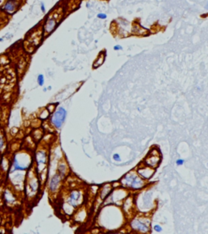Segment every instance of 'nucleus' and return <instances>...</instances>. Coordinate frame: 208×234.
<instances>
[{
    "instance_id": "2",
    "label": "nucleus",
    "mask_w": 208,
    "mask_h": 234,
    "mask_svg": "<svg viewBox=\"0 0 208 234\" xmlns=\"http://www.w3.org/2000/svg\"><path fill=\"white\" fill-rule=\"evenodd\" d=\"M121 184L125 187L138 190L143 188L145 185V181L138 176V173L136 174L135 172L132 171L124 176V178L121 180Z\"/></svg>"
},
{
    "instance_id": "27",
    "label": "nucleus",
    "mask_w": 208,
    "mask_h": 234,
    "mask_svg": "<svg viewBox=\"0 0 208 234\" xmlns=\"http://www.w3.org/2000/svg\"><path fill=\"white\" fill-rule=\"evenodd\" d=\"M41 10L42 12H46V7H45V4L43 2H41Z\"/></svg>"
},
{
    "instance_id": "13",
    "label": "nucleus",
    "mask_w": 208,
    "mask_h": 234,
    "mask_svg": "<svg viewBox=\"0 0 208 234\" xmlns=\"http://www.w3.org/2000/svg\"><path fill=\"white\" fill-rule=\"evenodd\" d=\"M18 7V3L16 0H8L7 3L4 6V10H6L8 12H13L16 11Z\"/></svg>"
},
{
    "instance_id": "19",
    "label": "nucleus",
    "mask_w": 208,
    "mask_h": 234,
    "mask_svg": "<svg viewBox=\"0 0 208 234\" xmlns=\"http://www.w3.org/2000/svg\"><path fill=\"white\" fill-rule=\"evenodd\" d=\"M50 116V113L49 111L46 109H43L41 112V113H40L39 115V117L41 118V119H47V117H49Z\"/></svg>"
},
{
    "instance_id": "10",
    "label": "nucleus",
    "mask_w": 208,
    "mask_h": 234,
    "mask_svg": "<svg viewBox=\"0 0 208 234\" xmlns=\"http://www.w3.org/2000/svg\"><path fill=\"white\" fill-rule=\"evenodd\" d=\"M2 199H3L5 204H7L8 206L15 205L17 202V196H16L14 192H12V190L10 189V188H6L3 191Z\"/></svg>"
},
{
    "instance_id": "5",
    "label": "nucleus",
    "mask_w": 208,
    "mask_h": 234,
    "mask_svg": "<svg viewBox=\"0 0 208 234\" xmlns=\"http://www.w3.org/2000/svg\"><path fill=\"white\" fill-rule=\"evenodd\" d=\"M66 109H63V107H59L58 109L54 113V114L52 115L51 118V122L52 125L56 127L57 129L61 128V126H63V122L65 120L66 117Z\"/></svg>"
},
{
    "instance_id": "21",
    "label": "nucleus",
    "mask_w": 208,
    "mask_h": 234,
    "mask_svg": "<svg viewBox=\"0 0 208 234\" xmlns=\"http://www.w3.org/2000/svg\"><path fill=\"white\" fill-rule=\"evenodd\" d=\"M55 107H56V105H54V104H50L49 105L47 106V109L48 110L50 113H51L54 112L55 109Z\"/></svg>"
},
{
    "instance_id": "17",
    "label": "nucleus",
    "mask_w": 208,
    "mask_h": 234,
    "mask_svg": "<svg viewBox=\"0 0 208 234\" xmlns=\"http://www.w3.org/2000/svg\"><path fill=\"white\" fill-rule=\"evenodd\" d=\"M105 61V54H103V53H100V55L98 56V57L97 58L95 61H94V65H93V67L94 69L97 68V67H99L103 65V63Z\"/></svg>"
},
{
    "instance_id": "3",
    "label": "nucleus",
    "mask_w": 208,
    "mask_h": 234,
    "mask_svg": "<svg viewBox=\"0 0 208 234\" xmlns=\"http://www.w3.org/2000/svg\"><path fill=\"white\" fill-rule=\"evenodd\" d=\"M131 227L133 229L141 232H146L150 229V220L146 218H135L132 220Z\"/></svg>"
},
{
    "instance_id": "20",
    "label": "nucleus",
    "mask_w": 208,
    "mask_h": 234,
    "mask_svg": "<svg viewBox=\"0 0 208 234\" xmlns=\"http://www.w3.org/2000/svg\"><path fill=\"white\" fill-rule=\"evenodd\" d=\"M37 81H38V83L39 86L42 87L43 85H44L45 82V79H44V76L43 74H39L38 76V78H37Z\"/></svg>"
},
{
    "instance_id": "28",
    "label": "nucleus",
    "mask_w": 208,
    "mask_h": 234,
    "mask_svg": "<svg viewBox=\"0 0 208 234\" xmlns=\"http://www.w3.org/2000/svg\"><path fill=\"white\" fill-rule=\"evenodd\" d=\"M2 110H1V109H0V125H1V122H2Z\"/></svg>"
},
{
    "instance_id": "12",
    "label": "nucleus",
    "mask_w": 208,
    "mask_h": 234,
    "mask_svg": "<svg viewBox=\"0 0 208 234\" xmlns=\"http://www.w3.org/2000/svg\"><path fill=\"white\" fill-rule=\"evenodd\" d=\"M137 173L143 180H148L151 178V176L154 174V168H151L150 166H145V167L138 168L137 170Z\"/></svg>"
},
{
    "instance_id": "14",
    "label": "nucleus",
    "mask_w": 208,
    "mask_h": 234,
    "mask_svg": "<svg viewBox=\"0 0 208 234\" xmlns=\"http://www.w3.org/2000/svg\"><path fill=\"white\" fill-rule=\"evenodd\" d=\"M0 166H1L2 172L9 171L10 161L6 157H1V159H0Z\"/></svg>"
},
{
    "instance_id": "29",
    "label": "nucleus",
    "mask_w": 208,
    "mask_h": 234,
    "mask_svg": "<svg viewBox=\"0 0 208 234\" xmlns=\"http://www.w3.org/2000/svg\"><path fill=\"white\" fill-rule=\"evenodd\" d=\"M0 159H1V157H0Z\"/></svg>"
},
{
    "instance_id": "1",
    "label": "nucleus",
    "mask_w": 208,
    "mask_h": 234,
    "mask_svg": "<svg viewBox=\"0 0 208 234\" xmlns=\"http://www.w3.org/2000/svg\"><path fill=\"white\" fill-rule=\"evenodd\" d=\"M10 163L9 173L14 171H25L30 168L32 159L27 153L18 152L13 155Z\"/></svg>"
},
{
    "instance_id": "22",
    "label": "nucleus",
    "mask_w": 208,
    "mask_h": 234,
    "mask_svg": "<svg viewBox=\"0 0 208 234\" xmlns=\"http://www.w3.org/2000/svg\"><path fill=\"white\" fill-rule=\"evenodd\" d=\"M97 17H98V19H100V20H105V19H107V17H108V16H107V14L106 13H98V15H97Z\"/></svg>"
},
{
    "instance_id": "6",
    "label": "nucleus",
    "mask_w": 208,
    "mask_h": 234,
    "mask_svg": "<svg viewBox=\"0 0 208 234\" xmlns=\"http://www.w3.org/2000/svg\"><path fill=\"white\" fill-rule=\"evenodd\" d=\"M39 180L37 177L36 174L33 172L32 176L28 175L27 183H26V190L28 191V193L30 192V194H28V196H33L37 193L39 188Z\"/></svg>"
},
{
    "instance_id": "26",
    "label": "nucleus",
    "mask_w": 208,
    "mask_h": 234,
    "mask_svg": "<svg viewBox=\"0 0 208 234\" xmlns=\"http://www.w3.org/2000/svg\"><path fill=\"white\" fill-rule=\"evenodd\" d=\"M184 162H185V161L183 159H178L177 161H176V165H177V166H181V165L184 164Z\"/></svg>"
},
{
    "instance_id": "7",
    "label": "nucleus",
    "mask_w": 208,
    "mask_h": 234,
    "mask_svg": "<svg viewBox=\"0 0 208 234\" xmlns=\"http://www.w3.org/2000/svg\"><path fill=\"white\" fill-rule=\"evenodd\" d=\"M161 162V157L158 150H153L150 151L147 157H146L145 164L147 166H150L151 168H155L159 166V162Z\"/></svg>"
},
{
    "instance_id": "23",
    "label": "nucleus",
    "mask_w": 208,
    "mask_h": 234,
    "mask_svg": "<svg viewBox=\"0 0 208 234\" xmlns=\"http://www.w3.org/2000/svg\"><path fill=\"white\" fill-rule=\"evenodd\" d=\"M113 159H114L115 161H116V162H120V161H121L120 156H119V154H118V153H115V154L113 155Z\"/></svg>"
},
{
    "instance_id": "16",
    "label": "nucleus",
    "mask_w": 208,
    "mask_h": 234,
    "mask_svg": "<svg viewBox=\"0 0 208 234\" xmlns=\"http://www.w3.org/2000/svg\"><path fill=\"white\" fill-rule=\"evenodd\" d=\"M112 188L111 184H107L104 185V187H103V188L102 189V191H101V193H100L101 198L102 199L106 198V197H108V195H109V193L112 192Z\"/></svg>"
},
{
    "instance_id": "24",
    "label": "nucleus",
    "mask_w": 208,
    "mask_h": 234,
    "mask_svg": "<svg viewBox=\"0 0 208 234\" xmlns=\"http://www.w3.org/2000/svg\"><path fill=\"white\" fill-rule=\"evenodd\" d=\"M154 229L155 230V231H156V232H162V228H161V226H159V225H158V224H157V225H154Z\"/></svg>"
},
{
    "instance_id": "18",
    "label": "nucleus",
    "mask_w": 208,
    "mask_h": 234,
    "mask_svg": "<svg viewBox=\"0 0 208 234\" xmlns=\"http://www.w3.org/2000/svg\"><path fill=\"white\" fill-rule=\"evenodd\" d=\"M59 174L60 175L61 177H63V176H65L66 172H67V166L66 163H60L59 165Z\"/></svg>"
},
{
    "instance_id": "11",
    "label": "nucleus",
    "mask_w": 208,
    "mask_h": 234,
    "mask_svg": "<svg viewBox=\"0 0 208 234\" xmlns=\"http://www.w3.org/2000/svg\"><path fill=\"white\" fill-rule=\"evenodd\" d=\"M61 178H62L61 176L58 173L55 174V175L51 179V181H50L49 184L50 192H52V193L58 192L59 188V185H60Z\"/></svg>"
},
{
    "instance_id": "25",
    "label": "nucleus",
    "mask_w": 208,
    "mask_h": 234,
    "mask_svg": "<svg viewBox=\"0 0 208 234\" xmlns=\"http://www.w3.org/2000/svg\"><path fill=\"white\" fill-rule=\"evenodd\" d=\"M114 50L115 51H121L122 49H123V47L120 46V45H115V46H114Z\"/></svg>"
},
{
    "instance_id": "9",
    "label": "nucleus",
    "mask_w": 208,
    "mask_h": 234,
    "mask_svg": "<svg viewBox=\"0 0 208 234\" xmlns=\"http://www.w3.org/2000/svg\"><path fill=\"white\" fill-rule=\"evenodd\" d=\"M82 201V193L80 190H73L68 196V202L73 207H77L78 205L81 203Z\"/></svg>"
},
{
    "instance_id": "8",
    "label": "nucleus",
    "mask_w": 208,
    "mask_h": 234,
    "mask_svg": "<svg viewBox=\"0 0 208 234\" xmlns=\"http://www.w3.org/2000/svg\"><path fill=\"white\" fill-rule=\"evenodd\" d=\"M59 13H54V14L51 16L49 18L47 19L46 23L44 25V30L45 33L47 34H49L55 30V29L56 28L57 25L59 22Z\"/></svg>"
},
{
    "instance_id": "15",
    "label": "nucleus",
    "mask_w": 208,
    "mask_h": 234,
    "mask_svg": "<svg viewBox=\"0 0 208 234\" xmlns=\"http://www.w3.org/2000/svg\"><path fill=\"white\" fill-rule=\"evenodd\" d=\"M7 149V141L4 134L0 131V154H2Z\"/></svg>"
},
{
    "instance_id": "4",
    "label": "nucleus",
    "mask_w": 208,
    "mask_h": 234,
    "mask_svg": "<svg viewBox=\"0 0 208 234\" xmlns=\"http://www.w3.org/2000/svg\"><path fill=\"white\" fill-rule=\"evenodd\" d=\"M35 161L37 164V171L38 173L42 174L46 170L47 162V153L44 149H40L37 151L35 155Z\"/></svg>"
}]
</instances>
